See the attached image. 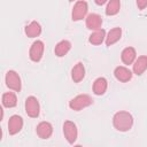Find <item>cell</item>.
<instances>
[{
	"instance_id": "1",
	"label": "cell",
	"mask_w": 147,
	"mask_h": 147,
	"mask_svg": "<svg viewBox=\"0 0 147 147\" xmlns=\"http://www.w3.org/2000/svg\"><path fill=\"white\" fill-rule=\"evenodd\" d=\"M113 125L117 131L126 132L133 125V117L129 111H117L113 117Z\"/></svg>"
},
{
	"instance_id": "2",
	"label": "cell",
	"mask_w": 147,
	"mask_h": 147,
	"mask_svg": "<svg viewBox=\"0 0 147 147\" xmlns=\"http://www.w3.org/2000/svg\"><path fill=\"white\" fill-rule=\"evenodd\" d=\"M92 103H93V99L88 94H79L69 101V107L72 110L79 111V110L91 106Z\"/></svg>"
},
{
	"instance_id": "3",
	"label": "cell",
	"mask_w": 147,
	"mask_h": 147,
	"mask_svg": "<svg viewBox=\"0 0 147 147\" xmlns=\"http://www.w3.org/2000/svg\"><path fill=\"white\" fill-rule=\"evenodd\" d=\"M5 82L6 85L9 90L14 92H20L22 88V83H21V77L15 70H9L6 72L5 76Z\"/></svg>"
},
{
	"instance_id": "4",
	"label": "cell",
	"mask_w": 147,
	"mask_h": 147,
	"mask_svg": "<svg viewBox=\"0 0 147 147\" xmlns=\"http://www.w3.org/2000/svg\"><path fill=\"white\" fill-rule=\"evenodd\" d=\"M25 113L29 117H32V118H36L39 116L40 114V105H39V101L36 96L33 95H30L25 99Z\"/></svg>"
},
{
	"instance_id": "5",
	"label": "cell",
	"mask_w": 147,
	"mask_h": 147,
	"mask_svg": "<svg viewBox=\"0 0 147 147\" xmlns=\"http://www.w3.org/2000/svg\"><path fill=\"white\" fill-rule=\"evenodd\" d=\"M87 10H88L87 2L84 1V0H78L74 5L72 11H71V18H72V21H80V20L85 18V16L87 14Z\"/></svg>"
},
{
	"instance_id": "6",
	"label": "cell",
	"mask_w": 147,
	"mask_h": 147,
	"mask_svg": "<svg viewBox=\"0 0 147 147\" xmlns=\"http://www.w3.org/2000/svg\"><path fill=\"white\" fill-rule=\"evenodd\" d=\"M63 134L67 141L70 145H72L77 140V137H78V130H77L76 124L71 121H65L63 123Z\"/></svg>"
},
{
	"instance_id": "7",
	"label": "cell",
	"mask_w": 147,
	"mask_h": 147,
	"mask_svg": "<svg viewBox=\"0 0 147 147\" xmlns=\"http://www.w3.org/2000/svg\"><path fill=\"white\" fill-rule=\"evenodd\" d=\"M44 49H45V45L41 40H36L32 42L30 51H29V57L31 61L33 62H39L44 55Z\"/></svg>"
},
{
	"instance_id": "8",
	"label": "cell",
	"mask_w": 147,
	"mask_h": 147,
	"mask_svg": "<svg viewBox=\"0 0 147 147\" xmlns=\"http://www.w3.org/2000/svg\"><path fill=\"white\" fill-rule=\"evenodd\" d=\"M23 129V118L20 115H13L10 116L8 121V132L11 136L17 134Z\"/></svg>"
},
{
	"instance_id": "9",
	"label": "cell",
	"mask_w": 147,
	"mask_h": 147,
	"mask_svg": "<svg viewBox=\"0 0 147 147\" xmlns=\"http://www.w3.org/2000/svg\"><path fill=\"white\" fill-rule=\"evenodd\" d=\"M114 76H115V78L117 80H119L122 83H126V82L131 80V78H132V71L129 68L124 67V65H118L114 70Z\"/></svg>"
},
{
	"instance_id": "10",
	"label": "cell",
	"mask_w": 147,
	"mask_h": 147,
	"mask_svg": "<svg viewBox=\"0 0 147 147\" xmlns=\"http://www.w3.org/2000/svg\"><path fill=\"white\" fill-rule=\"evenodd\" d=\"M36 132L38 134V137L40 139H48L51 138L52 133H53V126L49 122H40L37 127H36Z\"/></svg>"
},
{
	"instance_id": "11",
	"label": "cell",
	"mask_w": 147,
	"mask_h": 147,
	"mask_svg": "<svg viewBox=\"0 0 147 147\" xmlns=\"http://www.w3.org/2000/svg\"><path fill=\"white\" fill-rule=\"evenodd\" d=\"M85 24H86V28L90 29V30H98V29H101V25H102V17H101L99 14H96V13L88 14V15L86 16Z\"/></svg>"
},
{
	"instance_id": "12",
	"label": "cell",
	"mask_w": 147,
	"mask_h": 147,
	"mask_svg": "<svg viewBox=\"0 0 147 147\" xmlns=\"http://www.w3.org/2000/svg\"><path fill=\"white\" fill-rule=\"evenodd\" d=\"M137 59V53H136V49L133 47H125L122 53H121V60L124 64L126 65H130V64H133V62L136 61Z\"/></svg>"
},
{
	"instance_id": "13",
	"label": "cell",
	"mask_w": 147,
	"mask_h": 147,
	"mask_svg": "<svg viewBox=\"0 0 147 147\" xmlns=\"http://www.w3.org/2000/svg\"><path fill=\"white\" fill-rule=\"evenodd\" d=\"M146 70H147V56L145 55L138 56L133 62V74H136L137 76H140Z\"/></svg>"
},
{
	"instance_id": "14",
	"label": "cell",
	"mask_w": 147,
	"mask_h": 147,
	"mask_svg": "<svg viewBox=\"0 0 147 147\" xmlns=\"http://www.w3.org/2000/svg\"><path fill=\"white\" fill-rule=\"evenodd\" d=\"M122 37V29L121 28H113L111 30L108 31V33L106 34V45L107 46H111L115 42H117Z\"/></svg>"
},
{
	"instance_id": "15",
	"label": "cell",
	"mask_w": 147,
	"mask_h": 147,
	"mask_svg": "<svg viewBox=\"0 0 147 147\" xmlns=\"http://www.w3.org/2000/svg\"><path fill=\"white\" fill-rule=\"evenodd\" d=\"M24 32L29 38H36L38 36H40V33H41V25L37 21H32L31 23H29L25 26Z\"/></svg>"
},
{
	"instance_id": "16",
	"label": "cell",
	"mask_w": 147,
	"mask_h": 147,
	"mask_svg": "<svg viewBox=\"0 0 147 147\" xmlns=\"http://www.w3.org/2000/svg\"><path fill=\"white\" fill-rule=\"evenodd\" d=\"M85 77V67L82 62H78L71 69V78L75 83H79Z\"/></svg>"
},
{
	"instance_id": "17",
	"label": "cell",
	"mask_w": 147,
	"mask_h": 147,
	"mask_svg": "<svg viewBox=\"0 0 147 147\" xmlns=\"http://www.w3.org/2000/svg\"><path fill=\"white\" fill-rule=\"evenodd\" d=\"M108 87V82L105 77H98L93 83V92L96 95H102L106 93Z\"/></svg>"
},
{
	"instance_id": "18",
	"label": "cell",
	"mask_w": 147,
	"mask_h": 147,
	"mask_svg": "<svg viewBox=\"0 0 147 147\" xmlns=\"http://www.w3.org/2000/svg\"><path fill=\"white\" fill-rule=\"evenodd\" d=\"M71 49V42L69 40H61L56 44L55 48H54V53L57 57H62L64 56Z\"/></svg>"
},
{
	"instance_id": "19",
	"label": "cell",
	"mask_w": 147,
	"mask_h": 147,
	"mask_svg": "<svg viewBox=\"0 0 147 147\" xmlns=\"http://www.w3.org/2000/svg\"><path fill=\"white\" fill-rule=\"evenodd\" d=\"M106 40V31L103 29H98L94 30L88 37V41L92 45H101Z\"/></svg>"
},
{
	"instance_id": "20",
	"label": "cell",
	"mask_w": 147,
	"mask_h": 147,
	"mask_svg": "<svg viewBox=\"0 0 147 147\" xmlns=\"http://www.w3.org/2000/svg\"><path fill=\"white\" fill-rule=\"evenodd\" d=\"M2 106L6 108H14L17 105V96L14 92H6L2 94L1 98Z\"/></svg>"
},
{
	"instance_id": "21",
	"label": "cell",
	"mask_w": 147,
	"mask_h": 147,
	"mask_svg": "<svg viewBox=\"0 0 147 147\" xmlns=\"http://www.w3.org/2000/svg\"><path fill=\"white\" fill-rule=\"evenodd\" d=\"M121 9V1L119 0H108L107 7H106V15L108 16H114L118 14Z\"/></svg>"
},
{
	"instance_id": "22",
	"label": "cell",
	"mask_w": 147,
	"mask_h": 147,
	"mask_svg": "<svg viewBox=\"0 0 147 147\" xmlns=\"http://www.w3.org/2000/svg\"><path fill=\"white\" fill-rule=\"evenodd\" d=\"M136 3H137L138 9H140V10H142L147 7V0H136Z\"/></svg>"
},
{
	"instance_id": "23",
	"label": "cell",
	"mask_w": 147,
	"mask_h": 147,
	"mask_svg": "<svg viewBox=\"0 0 147 147\" xmlns=\"http://www.w3.org/2000/svg\"><path fill=\"white\" fill-rule=\"evenodd\" d=\"M95 1V3L98 5V6H102V5H105L106 2H108V0H94Z\"/></svg>"
},
{
	"instance_id": "24",
	"label": "cell",
	"mask_w": 147,
	"mask_h": 147,
	"mask_svg": "<svg viewBox=\"0 0 147 147\" xmlns=\"http://www.w3.org/2000/svg\"><path fill=\"white\" fill-rule=\"evenodd\" d=\"M69 1H75V0H69Z\"/></svg>"
}]
</instances>
